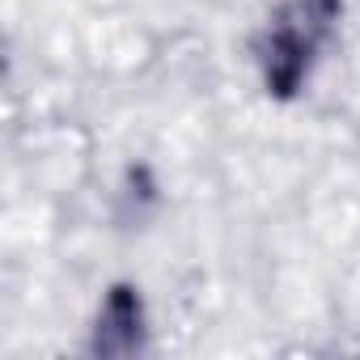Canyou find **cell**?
Returning a JSON list of instances; mask_svg holds the SVG:
<instances>
[{"label": "cell", "mask_w": 360, "mask_h": 360, "mask_svg": "<svg viewBox=\"0 0 360 360\" xmlns=\"http://www.w3.org/2000/svg\"><path fill=\"white\" fill-rule=\"evenodd\" d=\"M343 13L347 0H280L267 13L250 43V56L271 102H297L309 89L322 51L343 26Z\"/></svg>", "instance_id": "obj_1"}, {"label": "cell", "mask_w": 360, "mask_h": 360, "mask_svg": "<svg viewBox=\"0 0 360 360\" xmlns=\"http://www.w3.org/2000/svg\"><path fill=\"white\" fill-rule=\"evenodd\" d=\"M148 347V301L136 280H115L98 297L85 352L98 360H136Z\"/></svg>", "instance_id": "obj_2"}, {"label": "cell", "mask_w": 360, "mask_h": 360, "mask_svg": "<svg viewBox=\"0 0 360 360\" xmlns=\"http://www.w3.org/2000/svg\"><path fill=\"white\" fill-rule=\"evenodd\" d=\"M161 208V178L148 161H131L119 174V187H115V212L123 225H144L153 221Z\"/></svg>", "instance_id": "obj_3"}]
</instances>
